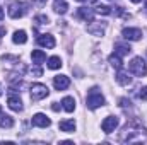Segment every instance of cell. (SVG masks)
I'll return each instance as SVG.
<instances>
[{
  "instance_id": "cell-1",
  "label": "cell",
  "mask_w": 147,
  "mask_h": 145,
  "mask_svg": "<svg viewBox=\"0 0 147 145\" xmlns=\"http://www.w3.org/2000/svg\"><path fill=\"white\" fill-rule=\"evenodd\" d=\"M147 140V130L144 126H140L137 121H130L127 123V126L123 128L121 135H120V142H142Z\"/></svg>"
},
{
  "instance_id": "cell-2",
  "label": "cell",
  "mask_w": 147,
  "mask_h": 145,
  "mask_svg": "<svg viewBox=\"0 0 147 145\" xmlns=\"http://www.w3.org/2000/svg\"><path fill=\"white\" fill-rule=\"evenodd\" d=\"M86 103H87V108L89 109H98V108H101V106H105V97H103V94L99 92L98 87H92L87 92Z\"/></svg>"
},
{
  "instance_id": "cell-3",
  "label": "cell",
  "mask_w": 147,
  "mask_h": 145,
  "mask_svg": "<svg viewBox=\"0 0 147 145\" xmlns=\"http://www.w3.org/2000/svg\"><path fill=\"white\" fill-rule=\"evenodd\" d=\"M128 70H130V73H134V75H137V77H146L147 75V65L140 56H135V58L128 63Z\"/></svg>"
},
{
  "instance_id": "cell-4",
  "label": "cell",
  "mask_w": 147,
  "mask_h": 145,
  "mask_svg": "<svg viewBox=\"0 0 147 145\" xmlns=\"http://www.w3.org/2000/svg\"><path fill=\"white\" fill-rule=\"evenodd\" d=\"M28 3L26 2H14V3H10V7H9V15L12 17V19H19V17H22L26 12H28Z\"/></svg>"
},
{
  "instance_id": "cell-5",
  "label": "cell",
  "mask_w": 147,
  "mask_h": 145,
  "mask_svg": "<svg viewBox=\"0 0 147 145\" xmlns=\"http://www.w3.org/2000/svg\"><path fill=\"white\" fill-rule=\"evenodd\" d=\"M48 94H50V91L46 85H43V84H33L31 85V99L33 101H41V99L48 97Z\"/></svg>"
},
{
  "instance_id": "cell-6",
  "label": "cell",
  "mask_w": 147,
  "mask_h": 145,
  "mask_svg": "<svg viewBox=\"0 0 147 145\" xmlns=\"http://www.w3.org/2000/svg\"><path fill=\"white\" fill-rule=\"evenodd\" d=\"M116 126H118V118H116V116H106V118L103 119V123H101V128H103L105 133L115 132Z\"/></svg>"
},
{
  "instance_id": "cell-7",
  "label": "cell",
  "mask_w": 147,
  "mask_h": 145,
  "mask_svg": "<svg viewBox=\"0 0 147 145\" xmlns=\"http://www.w3.org/2000/svg\"><path fill=\"white\" fill-rule=\"evenodd\" d=\"M106 29V22H98V21H91V24L87 26V31L94 36H103Z\"/></svg>"
},
{
  "instance_id": "cell-8",
  "label": "cell",
  "mask_w": 147,
  "mask_h": 145,
  "mask_svg": "<svg viewBox=\"0 0 147 145\" xmlns=\"http://www.w3.org/2000/svg\"><path fill=\"white\" fill-rule=\"evenodd\" d=\"M31 123H33L34 126H39V128H46V126H50V125H51L50 118H48L46 114H43V113H36V114L33 116Z\"/></svg>"
},
{
  "instance_id": "cell-9",
  "label": "cell",
  "mask_w": 147,
  "mask_h": 145,
  "mask_svg": "<svg viewBox=\"0 0 147 145\" xmlns=\"http://www.w3.org/2000/svg\"><path fill=\"white\" fill-rule=\"evenodd\" d=\"M121 34H123L125 39H128V41H139L142 38V31L137 29V28H125Z\"/></svg>"
},
{
  "instance_id": "cell-10",
  "label": "cell",
  "mask_w": 147,
  "mask_h": 145,
  "mask_svg": "<svg viewBox=\"0 0 147 145\" xmlns=\"http://www.w3.org/2000/svg\"><path fill=\"white\" fill-rule=\"evenodd\" d=\"M53 85L57 91H65L70 85V80L67 75H57V77H53Z\"/></svg>"
},
{
  "instance_id": "cell-11",
  "label": "cell",
  "mask_w": 147,
  "mask_h": 145,
  "mask_svg": "<svg viewBox=\"0 0 147 145\" xmlns=\"http://www.w3.org/2000/svg\"><path fill=\"white\" fill-rule=\"evenodd\" d=\"M38 44L43 48H55V38L51 34H39L38 36Z\"/></svg>"
},
{
  "instance_id": "cell-12",
  "label": "cell",
  "mask_w": 147,
  "mask_h": 145,
  "mask_svg": "<svg viewBox=\"0 0 147 145\" xmlns=\"http://www.w3.org/2000/svg\"><path fill=\"white\" fill-rule=\"evenodd\" d=\"M79 19H84V21H92L94 19V9H89V7H80L77 9V14H75Z\"/></svg>"
},
{
  "instance_id": "cell-13",
  "label": "cell",
  "mask_w": 147,
  "mask_h": 145,
  "mask_svg": "<svg viewBox=\"0 0 147 145\" xmlns=\"http://www.w3.org/2000/svg\"><path fill=\"white\" fill-rule=\"evenodd\" d=\"M7 104H9V108L12 111H22V101H21L19 96H9Z\"/></svg>"
},
{
  "instance_id": "cell-14",
  "label": "cell",
  "mask_w": 147,
  "mask_h": 145,
  "mask_svg": "<svg viewBox=\"0 0 147 145\" xmlns=\"http://www.w3.org/2000/svg\"><path fill=\"white\" fill-rule=\"evenodd\" d=\"M110 63H111L113 68L121 70V67H123V56H120V55H116V53H111L110 55Z\"/></svg>"
},
{
  "instance_id": "cell-15",
  "label": "cell",
  "mask_w": 147,
  "mask_h": 145,
  "mask_svg": "<svg viewBox=\"0 0 147 145\" xmlns=\"http://www.w3.org/2000/svg\"><path fill=\"white\" fill-rule=\"evenodd\" d=\"M60 130L65 132V133H74V130H75V121H74V119H63V121H60Z\"/></svg>"
},
{
  "instance_id": "cell-16",
  "label": "cell",
  "mask_w": 147,
  "mask_h": 145,
  "mask_svg": "<svg viewBox=\"0 0 147 145\" xmlns=\"http://www.w3.org/2000/svg\"><path fill=\"white\" fill-rule=\"evenodd\" d=\"M31 58H33V63L41 65V63L46 60V53H45V51H41V50H33V53H31Z\"/></svg>"
},
{
  "instance_id": "cell-17",
  "label": "cell",
  "mask_w": 147,
  "mask_h": 145,
  "mask_svg": "<svg viewBox=\"0 0 147 145\" xmlns=\"http://www.w3.org/2000/svg\"><path fill=\"white\" fill-rule=\"evenodd\" d=\"M53 10H55L57 14H65V12L69 10V5H67L65 0H55V2H53Z\"/></svg>"
},
{
  "instance_id": "cell-18",
  "label": "cell",
  "mask_w": 147,
  "mask_h": 145,
  "mask_svg": "<svg viewBox=\"0 0 147 145\" xmlns=\"http://www.w3.org/2000/svg\"><path fill=\"white\" fill-rule=\"evenodd\" d=\"M62 108L65 109L67 113H72L74 109H75V99L70 97V96L63 97V99H62Z\"/></svg>"
},
{
  "instance_id": "cell-19",
  "label": "cell",
  "mask_w": 147,
  "mask_h": 145,
  "mask_svg": "<svg viewBox=\"0 0 147 145\" xmlns=\"http://www.w3.org/2000/svg\"><path fill=\"white\" fill-rule=\"evenodd\" d=\"M116 82H118L120 85H128V84L132 82V77H130L127 72L118 70V73H116Z\"/></svg>"
},
{
  "instance_id": "cell-20",
  "label": "cell",
  "mask_w": 147,
  "mask_h": 145,
  "mask_svg": "<svg viewBox=\"0 0 147 145\" xmlns=\"http://www.w3.org/2000/svg\"><path fill=\"white\" fill-rule=\"evenodd\" d=\"M14 126V119L9 114H2L0 113V128H12Z\"/></svg>"
},
{
  "instance_id": "cell-21",
  "label": "cell",
  "mask_w": 147,
  "mask_h": 145,
  "mask_svg": "<svg viewBox=\"0 0 147 145\" xmlns=\"http://www.w3.org/2000/svg\"><path fill=\"white\" fill-rule=\"evenodd\" d=\"M12 41H14L16 44H24V43L28 41V34H26V31H16L14 36H12Z\"/></svg>"
},
{
  "instance_id": "cell-22",
  "label": "cell",
  "mask_w": 147,
  "mask_h": 145,
  "mask_svg": "<svg viewBox=\"0 0 147 145\" xmlns=\"http://www.w3.org/2000/svg\"><path fill=\"white\" fill-rule=\"evenodd\" d=\"M130 51H132V48H130L128 44H120V43H118V44L115 46V53L120 55V56H125V55H128Z\"/></svg>"
},
{
  "instance_id": "cell-23",
  "label": "cell",
  "mask_w": 147,
  "mask_h": 145,
  "mask_svg": "<svg viewBox=\"0 0 147 145\" xmlns=\"http://www.w3.org/2000/svg\"><path fill=\"white\" fill-rule=\"evenodd\" d=\"M60 67H62V60H60V56H50V58H48V68L57 70V68H60Z\"/></svg>"
},
{
  "instance_id": "cell-24",
  "label": "cell",
  "mask_w": 147,
  "mask_h": 145,
  "mask_svg": "<svg viewBox=\"0 0 147 145\" xmlns=\"http://www.w3.org/2000/svg\"><path fill=\"white\" fill-rule=\"evenodd\" d=\"M94 12H96V14H103V15H110L111 7H108V5H96Z\"/></svg>"
},
{
  "instance_id": "cell-25",
  "label": "cell",
  "mask_w": 147,
  "mask_h": 145,
  "mask_svg": "<svg viewBox=\"0 0 147 145\" xmlns=\"http://www.w3.org/2000/svg\"><path fill=\"white\" fill-rule=\"evenodd\" d=\"M34 21H36L38 24H48V17L46 15H36Z\"/></svg>"
},
{
  "instance_id": "cell-26",
  "label": "cell",
  "mask_w": 147,
  "mask_h": 145,
  "mask_svg": "<svg viewBox=\"0 0 147 145\" xmlns=\"http://www.w3.org/2000/svg\"><path fill=\"white\" fill-rule=\"evenodd\" d=\"M139 97H140L142 101H147V87H142V89H140V92H139Z\"/></svg>"
},
{
  "instance_id": "cell-27",
  "label": "cell",
  "mask_w": 147,
  "mask_h": 145,
  "mask_svg": "<svg viewBox=\"0 0 147 145\" xmlns=\"http://www.w3.org/2000/svg\"><path fill=\"white\" fill-rule=\"evenodd\" d=\"M130 104H132V103H130L128 99H125V97H123V99H120V106H121L123 109H125V108H130Z\"/></svg>"
},
{
  "instance_id": "cell-28",
  "label": "cell",
  "mask_w": 147,
  "mask_h": 145,
  "mask_svg": "<svg viewBox=\"0 0 147 145\" xmlns=\"http://www.w3.org/2000/svg\"><path fill=\"white\" fill-rule=\"evenodd\" d=\"M46 2H48V0H33V3H34V5H38V7L46 5Z\"/></svg>"
},
{
  "instance_id": "cell-29",
  "label": "cell",
  "mask_w": 147,
  "mask_h": 145,
  "mask_svg": "<svg viewBox=\"0 0 147 145\" xmlns=\"http://www.w3.org/2000/svg\"><path fill=\"white\" fill-rule=\"evenodd\" d=\"M33 73H34L36 77H41V73H43V70H41V68H34V70H33Z\"/></svg>"
},
{
  "instance_id": "cell-30",
  "label": "cell",
  "mask_w": 147,
  "mask_h": 145,
  "mask_svg": "<svg viewBox=\"0 0 147 145\" xmlns=\"http://www.w3.org/2000/svg\"><path fill=\"white\" fill-rule=\"evenodd\" d=\"M51 109H53V111H58V109H60L58 103H53V104H51Z\"/></svg>"
},
{
  "instance_id": "cell-31",
  "label": "cell",
  "mask_w": 147,
  "mask_h": 145,
  "mask_svg": "<svg viewBox=\"0 0 147 145\" xmlns=\"http://www.w3.org/2000/svg\"><path fill=\"white\" fill-rule=\"evenodd\" d=\"M3 36H5V28L0 26V38H3Z\"/></svg>"
},
{
  "instance_id": "cell-32",
  "label": "cell",
  "mask_w": 147,
  "mask_h": 145,
  "mask_svg": "<svg viewBox=\"0 0 147 145\" xmlns=\"http://www.w3.org/2000/svg\"><path fill=\"white\" fill-rule=\"evenodd\" d=\"M2 19H3V9L0 7V21H2Z\"/></svg>"
},
{
  "instance_id": "cell-33",
  "label": "cell",
  "mask_w": 147,
  "mask_h": 145,
  "mask_svg": "<svg viewBox=\"0 0 147 145\" xmlns=\"http://www.w3.org/2000/svg\"><path fill=\"white\" fill-rule=\"evenodd\" d=\"M130 2H134V3H139V2H140V0H130Z\"/></svg>"
},
{
  "instance_id": "cell-34",
  "label": "cell",
  "mask_w": 147,
  "mask_h": 145,
  "mask_svg": "<svg viewBox=\"0 0 147 145\" xmlns=\"http://www.w3.org/2000/svg\"><path fill=\"white\" fill-rule=\"evenodd\" d=\"M0 96H2V89H0Z\"/></svg>"
},
{
  "instance_id": "cell-35",
  "label": "cell",
  "mask_w": 147,
  "mask_h": 145,
  "mask_svg": "<svg viewBox=\"0 0 147 145\" xmlns=\"http://www.w3.org/2000/svg\"><path fill=\"white\" fill-rule=\"evenodd\" d=\"M77 2H84V0H77Z\"/></svg>"
},
{
  "instance_id": "cell-36",
  "label": "cell",
  "mask_w": 147,
  "mask_h": 145,
  "mask_svg": "<svg viewBox=\"0 0 147 145\" xmlns=\"http://www.w3.org/2000/svg\"><path fill=\"white\" fill-rule=\"evenodd\" d=\"M0 113H2V106H0Z\"/></svg>"
},
{
  "instance_id": "cell-37",
  "label": "cell",
  "mask_w": 147,
  "mask_h": 145,
  "mask_svg": "<svg viewBox=\"0 0 147 145\" xmlns=\"http://www.w3.org/2000/svg\"><path fill=\"white\" fill-rule=\"evenodd\" d=\"M146 9H147V3H146Z\"/></svg>"
}]
</instances>
